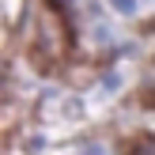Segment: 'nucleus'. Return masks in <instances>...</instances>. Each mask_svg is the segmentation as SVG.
Listing matches in <instances>:
<instances>
[{
    "label": "nucleus",
    "instance_id": "obj_2",
    "mask_svg": "<svg viewBox=\"0 0 155 155\" xmlns=\"http://www.w3.org/2000/svg\"><path fill=\"white\" fill-rule=\"evenodd\" d=\"M114 4V12H121V15H133L136 12V0H110Z\"/></svg>",
    "mask_w": 155,
    "mask_h": 155
},
{
    "label": "nucleus",
    "instance_id": "obj_1",
    "mask_svg": "<svg viewBox=\"0 0 155 155\" xmlns=\"http://www.w3.org/2000/svg\"><path fill=\"white\" fill-rule=\"evenodd\" d=\"M38 45H42L49 57H61V53H64V45H68L64 23H61V15H57V12H49V8L38 15Z\"/></svg>",
    "mask_w": 155,
    "mask_h": 155
}]
</instances>
